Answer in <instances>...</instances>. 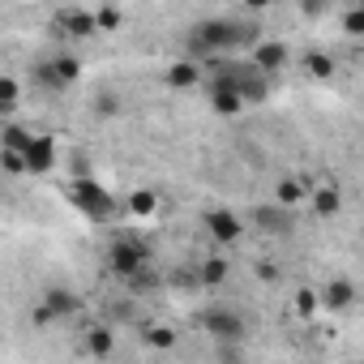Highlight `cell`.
Wrapping results in <instances>:
<instances>
[{
    "mask_svg": "<svg viewBox=\"0 0 364 364\" xmlns=\"http://www.w3.org/2000/svg\"><path fill=\"white\" fill-rule=\"evenodd\" d=\"M146 343H150L154 351H171V347H176V330H171V326H146Z\"/></svg>",
    "mask_w": 364,
    "mask_h": 364,
    "instance_id": "cb8c5ba5",
    "label": "cell"
},
{
    "mask_svg": "<svg viewBox=\"0 0 364 364\" xmlns=\"http://www.w3.org/2000/svg\"><path fill=\"white\" fill-rule=\"evenodd\" d=\"M262 39H257V26L253 22H240V18H206V22H198L193 31H189V39H185V48H189V56L198 60V65H210V60H219V56H232V52H240V48H257Z\"/></svg>",
    "mask_w": 364,
    "mask_h": 364,
    "instance_id": "6da1fadb",
    "label": "cell"
},
{
    "mask_svg": "<svg viewBox=\"0 0 364 364\" xmlns=\"http://www.w3.org/2000/svg\"><path fill=\"white\" fill-rule=\"evenodd\" d=\"M22 159H26V171H31V176H48V171H56V159H60V154H56V141H52V137H35Z\"/></svg>",
    "mask_w": 364,
    "mask_h": 364,
    "instance_id": "9c48e42d",
    "label": "cell"
},
{
    "mask_svg": "<svg viewBox=\"0 0 364 364\" xmlns=\"http://www.w3.org/2000/svg\"><path fill=\"white\" fill-rule=\"evenodd\" d=\"M56 26L65 31V39H90V35H99V22H95L90 9H65L56 18Z\"/></svg>",
    "mask_w": 364,
    "mask_h": 364,
    "instance_id": "8fae6325",
    "label": "cell"
},
{
    "mask_svg": "<svg viewBox=\"0 0 364 364\" xmlns=\"http://www.w3.org/2000/svg\"><path fill=\"white\" fill-rule=\"evenodd\" d=\"M154 210H159V198H154L150 189H133V193H129V215H133V219H150Z\"/></svg>",
    "mask_w": 364,
    "mask_h": 364,
    "instance_id": "d6986e66",
    "label": "cell"
},
{
    "mask_svg": "<svg viewBox=\"0 0 364 364\" xmlns=\"http://www.w3.org/2000/svg\"><path fill=\"white\" fill-rule=\"evenodd\" d=\"M202 228H206V236H210L215 245H236V240L245 236L240 215H232L228 206H210V210L202 215Z\"/></svg>",
    "mask_w": 364,
    "mask_h": 364,
    "instance_id": "52a82bcc",
    "label": "cell"
},
{
    "mask_svg": "<svg viewBox=\"0 0 364 364\" xmlns=\"http://www.w3.org/2000/svg\"><path fill=\"white\" fill-rule=\"evenodd\" d=\"M77 309H82V296H77V291L52 287V291H43V300L35 304V326H52V321H60V317H73Z\"/></svg>",
    "mask_w": 364,
    "mask_h": 364,
    "instance_id": "5b68a950",
    "label": "cell"
},
{
    "mask_svg": "<svg viewBox=\"0 0 364 364\" xmlns=\"http://www.w3.org/2000/svg\"><path fill=\"white\" fill-rule=\"evenodd\" d=\"M266 90H270V77H266V73H257V69L249 65V73H245V82H240L245 103H262V99H266Z\"/></svg>",
    "mask_w": 364,
    "mask_h": 364,
    "instance_id": "e0dca14e",
    "label": "cell"
},
{
    "mask_svg": "<svg viewBox=\"0 0 364 364\" xmlns=\"http://www.w3.org/2000/svg\"><path fill=\"white\" fill-rule=\"evenodd\" d=\"M304 69H309L313 77H330V73H334V56H326V52H309V56H304Z\"/></svg>",
    "mask_w": 364,
    "mask_h": 364,
    "instance_id": "d4e9b609",
    "label": "cell"
},
{
    "mask_svg": "<svg viewBox=\"0 0 364 364\" xmlns=\"http://www.w3.org/2000/svg\"><path fill=\"white\" fill-rule=\"evenodd\" d=\"M31 141H35V133H26L22 124L5 120V129H0V146H5V150H14V154H26V150H31Z\"/></svg>",
    "mask_w": 364,
    "mask_h": 364,
    "instance_id": "2e32d148",
    "label": "cell"
},
{
    "mask_svg": "<svg viewBox=\"0 0 364 364\" xmlns=\"http://www.w3.org/2000/svg\"><path fill=\"white\" fill-rule=\"evenodd\" d=\"M5 171H9V176H26V159L14 154V150H5Z\"/></svg>",
    "mask_w": 364,
    "mask_h": 364,
    "instance_id": "4316f807",
    "label": "cell"
},
{
    "mask_svg": "<svg viewBox=\"0 0 364 364\" xmlns=\"http://www.w3.org/2000/svg\"><path fill=\"white\" fill-rule=\"evenodd\" d=\"M206 82V69L198 65V60H176L171 69H167V86L171 90H193V86H202Z\"/></svg>",
    "mask_w": 364,
    "mask_h": 364,
    "instance_id": "4fadbf2b",
    "label": "cell"
},
{
    "mask_svg": "<svg viewBox=\"0 0 364 364\" xmlns=\"http://www.w3.org/2000/svg\"><path fill=\"white\" fill-rule=\"evenodd\" d=\"M65 202L73 210H82L86 219H107L112 206H116V198L99 185V180H90V176H73L69 180V185H65Z\"/></svg>",
    "mask_w": 364,
    "mask_h": 364,
    "instance_id": "7a4b0ae2",
    "label": "cell"
},
{
    "mask_svg": "<svg viewBox=\"0 0 364 364\" xmlns=\"http://www.w3.org/2000/svg\"><path fill=\"white\" fill-rule=\"evenodd\" d=\"M202 330H206V334H210V338L223 347V343H240L249 326H245V317H240L236 309H223V304H215V309H206V313H202Z\"/></svg>",
    "mask_w": 364,
    "mask_h": 364,
    "instance_id": "277c9868",
    "label": "cell"
},
{
    "mask_svg": "<svg viewBox=\"0 0 364 364\" xmlns=\"http://www.w3.org/2000/svg\"><path fill=\"white\" fill-rule=\"evenodd\" d=\"M95 116H116V95H99L95 99Z\"/></svg>",
    "mask_w": 364,
    "mask_h": 364,
    "instance_id": "83f0119b",
    "label": "cell"
},
{
    "mask_svg": "<svg viewBox=\"0 0 364 364\" xmlns=\"http://www.w3.org/2000/svg\"><path fill=\"white\" fill-rule=\"evenodd\" d=\"M198 279H202V287H219V283H228V262H223V257H206L202 270H198Z\"/></svg>",
    "mask_w": 364,
    "mask_h": 364,
    "instance_id": "ffe728a7",
    "label": "cell"
},
{
    "mask_svg": "<svg viewBox=\"0 0 364 364\" xmlns=\"http://www.w3.org/2000/svg\"><path fill=\"white\" fill-rule=\"evenodd\" d=\"M18 95H22L18 77H14V73H5V77H0V112H5V116L18 107Z\"/></svg>",
    "mask_w": 364,
    "mask_h": 364,
    "instance_id": "603a6c76",
    "label": "cell"
},
{
    "mask_svg": "<svg viewBox=\"0 0 364 364\" xmlns=\"http://www.w3.org/2000/svg\"><path fill=\"white\" fill-rule=\"evenodd\" d=\"M360 48H364V39H360Z\"/></svg>",
    "mask_w": 364,
    "mask_h": 364,
    "instance_id": "f546056e",
    "label": "cell"
},
{
    "mask_svg": "<svg viewBox=\"0 0 364 364\" xmlns=\"http://www.w3.org/2000/svg\"><path fill=\"white\" fill-rule=\"evenodd\" d=\"M291 309H296V317H313V313H321V291L300 287V291L291 296Z\"/></svg>",
    "mask_w": 364,
    "mask_h": 364,
    "instance_id": "44dd1931",
    "label": "cell"
},
{
    "mask_svg": "<svg viewBox=\"0 0 364 364\" xmlns=\"http://www.w3.org/2000/svg\"><path fill=\"white\" fill-rule=\"evenodd\" d=\"M257 279H262V283H274V279H279V266H270V262H257Z\"/></svg>",
    "mask_w": 364,
    "mask_h": 364,
    "instance_id": "f1b7e54d",
    "label": "cell"
},
{
    "mask_svg": "<svg viewBox=\"0 0 364 364\" xmlns=\"http://www.w3.org/2000/svg\"><path fill=\"white\" fill-rule=\"evenodd\" d=\"M253 223H257L266 236H287V232H291V210L279 206V202H266V206L253 210Z\"/></svg>",
    "mask_w": 364,
    "mask_h": 364,
    "instance_id": "30bf717a",
    "label": "cell"
},
{
    "mask_svg": "<svg viewBox=\"0 0 364 364\" xmlns=\"http://www.w3.org/2000/svg\"><path fill=\"white\" fill-rule=\"evenodd\" d=\"M95 22H99V35H112V31H116V26L124 22V14L107 5V9H95Z\"/></svg>",
    "mask_w": 364,
    "mask_h": 364,
    "instance_id": "484cf974",
    "label": "cell"
},
{
    "mask_svg": "<svg viewBox=\"0 0 364 364\" xmlns=\"http://www.w3.org/2000/svg\"><path fill=\"white\" fill-rule=\"evenodd\" d=\"M257 73H266V77H274L283 65H287V43H279V39H262L257 48H253V60H249Z\"/></svg>",
    "mask_w": 364,
    "mask_h": 364,
    "instance_id": "ba28073f",
    "label": "cell"
},
{
    "mask_svg": "<svg viewBox=\"0 0 364 364\" xmlns=\"http://www.w3.org/2000/svg\"><path fill=\"white\" fill-rule=\"evenodd\" d=\"M313 193V185H309V176H287V180H279V189H274V202L279 206H300V198H309Z\"/></svg>",
    "mask_w": 364,
    "mask_h": 364,
    "instance_id": "9a60e30c",
    "label": "cell"
},
{
    "mask_svg": "<svg viewBox=\"0 0 364 364\" xmlns=\"http://www.w3.org/2000/svg\"><path fill=\"white\" fill-rule=\"evenodd\" d=\"M112 347H116V338H112V330H107V326L86 330V351H90L95 360H107V355H112Z\"/></svg>",
    "mask_w": 364,
    "mask_h": 364,
    "instance_id": "ac0fdd59",
    "label": "cell"
},
{
    "mask_svg": "<svg viewBox=\"0 0 364 364\" xmlns=\"http://www.w3.org/2000/svg\"><path fill=\"white\" fill-rule=\"evenodd\" d=\"M338 26H343V35L364 39V5H347V9L338 14Z\"/></svg>",
    "mask_w": 364,
    "mask_h": 364,
    "instance_id": "7402d4cb",
    "label": "cell"
},
{
    "mask_svg": "<svg viewBox=\"0 0 364 364\" xmlns=\"http://www.w3.org/2000/svg\"><path fill=\"white\" fill-rule=\"evenodd\" d=\"M35 73H39V82H43L48 90H65V86H73V82L82 77V60H77V56H69V52H60V56L43 60Z\"/></svg>",
    "mask_w": 364,
    "mask_h": 364,
    "instance_id": "8992f818",
    "label": "cell"
},
{
    "mask_svg": "<svg viewBox=\"0 0 364 364\" xmlns=\"http://www.w3.org/2000/svg\"><path fill=\"white\" fill-rule=\"evenodd\" d=\"M146 262H150V249L141 240H112V249H107V270L120 279H137L146 270Z\"/></svg>",
    "mask_w": 364,
    "mask_h": 364,
    "instance_id": "3957f363",
    "label": "cell"
},
{
    "mask_svg": "<svg viewBox=\"0 0 364 364\" xmlns=\"http://www.w3.org/2000/svg\"><path fill=\"white\" fill-rule=\"evenodd\" d=\"M351 304H355V283H351V279H330V283L321 287V309L347 313Z\"/></svg>",
    "mask_w": 364,
    "mask_h": 364,
    "instance_id": "7c38bea8",
    "label": "cell"
},
{
    "mask_svg": "<svg viewBox=\"0 0 364 364\" xmlns=\"http://www.w3.org/2000/svg\"><path fill=\"white\" fill-rule=\"evenodd\" d=\"M309 210H313L317 219H334V215L343 210V193H338L334 185H313V193H309Z\"/></svg>",
    "mask_w": 364,
    "mask_h": 364,
    "instance_id": "5bb4252c",
    "label": "cell"
}]
</instances>
